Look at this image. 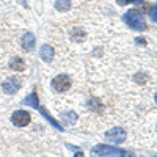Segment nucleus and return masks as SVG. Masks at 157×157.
<instances>
[{
    "instance_id": "1",
    "label": "nucleus",
    "mask_w": 157,
    "mask_h": 157,
    "mask_svg": "<svg viewBox=\"0 0 157 157\" xmlns=\"http://www.w3.org/2000/svg\"><path fill=\"white\" fill-rule=\"evenodd\" d=\"M91 157H134V152L101 143L91 149Z\"/></svg>"
},
{
    "instance_id": "2",
    "label": "nucleus",
    "mask_w": 157,
    "mask_h": 157,
    "mask_svg": "<svg viewBox=\"0 0 157 157\" xmlns=\"http://www.w3.org/2000/svg\"><path fill=\"white\" fill-rule=\"evenodd\" d=\"M123 22H124L126 25H129L132 30H137V32L146 30L145 16H143L138 10H130V11H127L126 14L123 16Z\"/></svg>"
},
{
    "instance_id": "3",
    "label": "nucleus",
    "mask_w": 157,
    "mask_h": 157,
    "mask_svg": "<svg viewBox=\"0 0 157 157\" xmlns=\"http://www.w3.org/2000/svg\"><path fill=\"white\" fill-rule=\"evenodd\" d=\"M22 86V80L19 78V75H8L5 80L0 83V88L5 94L11 96V94H16L17 91L21 90Z\"/></svg>"
},
{
    "instance_id": "4",
    "label": "nucleus",
    "mask_w": 157,
    "mask_h": 157,
    "mask_svg": "<svg viewBox=\"0 0 157 157\" xmlns=\"http://www.w3.org/2000/svg\"><path fill=\"white\" fill-rule=\"evenodd\" d=\"M11 124L16 127H25L32 123V115L27 110H16L11 115Z\"/></svg>"
},
{
    "instance_id": "5",
    "label": "nucleus",
    "mask_w": 157,
    "mask_h": 157,
    "mask_svg": "<svg viewBox=\"0 0 157 157\" xmlns=\"http://www.w3.org/2000/svg\"><path fill=\"white\" fill-rule=\"evenodd\" d=\"M105 137H107L109 141L120 145V143H123V141L126 140V130H124L123 127H112V129L107 130Z\"/></svg>"
},
{
    "instance_id": "6",
    "label": "nucleus",
    "mask_w": 157,
    "mask_h": 157,
    "mask_svg": "<svg viewBox=\"0 0 157 157\" xmlns=\"http://www.w3.org/2000/svg\"><path fill=\"white\" fill-rule=\"evenodd\" d=\"M52 88L57 91H68L71 88V78L66 74H60L52 80Z\"/></svg>"
},
{
    "instance_id": "7",
    "label": "nucleus",
    "mask_w": 157,
    "mask_h": 157,
    "mask_svg": "<svg viewBox=\"0 0 157 157\" xmlns=\"http://www.w3.org/2000/svg\"><path fill=\"white\" fill-rule=\"evenodd\" d=\"M8 69H10V71H14V72H21V71L25 69V63H24V60L19 58V57H13V58H10V61H8Z\"/></svg>"
},
{
    "instance_id": "8",
    "label": "nucleus",
    "mask_w": 157,
    "mask_h": 157,
    "mask_svg": "<svg viewBox=\"0 0 157 157\" xmlns=\"http://www.w3.org/2000/svg\"><path fill=\"white\" fill-rule=\"evenodd\" d=\"M21 47H22L25 52L33 50V47H35V36H33L32 33H25V35L22 36V39H21Z\"/></svg>"
},
{
    "instance_id": "9",
    "label": "nucleus",
    "mask_w": 157,
    "mask_h": 157,
    "mask_svg": "<svg viewBox=\"0 0 157 157\" xmlns=\"http://www.w3.org/2000/svg\"><path fill=\"white\" fill-rule=\"evenodd\" d=\"M39 55H41V58L44 60V63H50L52 60H54V57H55V50H54V47L52 46H43L41 47V52H39Z\"/></svg>"
},
{
    "instance_id": "10",
    "label": "nucleus",
    "mask_w": 157,
    "mask_h": 157,
    "mask_svg": "<svg viewBox=\"0 0 157 157\" xmlns=\"http://www.w3.org/2000/svg\"><path fill=\"white\" fill-rule=\"evenodd\" d=\"M61 120H63L64 126H74L77 123V115L72 113V112H69V115L68 113H63L61 115Z\"/></svg>"
},
{
    "instance_id": "11",
    "label": "nucleus",
    "mask_w": 157,
    "mask_h": 157,
    "mask_svg": "<svg viewBox=\"0 0 157 157\" xmlns=\"http://www.w3.org/2000/svg\"><path fill=\"white\" fill-rule=\"evenodd\" d=\"M69 6H71L69 0H57V2H55V8H57V11H60V13L69 11Z\"/></svg>"
},
{
    "instance_id": "12",
    "label": "nucleus",
    "mask_w": 157,
    "mask_h": 157,
    "mask_svg": "<svg viewBox=\"0 0 157 157\" xmlns=\"http://www.w3.org/2000/svg\"><path fill=\"white\" fill-rule=\"evenodd\" d=\"M22 102H24V104H27V105L35 107V109H39V104H38V96H36V93H32L30 96L25 98Z\"/></svg>"
},
{
    "instance_id": "13",
    "label": "nucleus",
    "mask_w": 157,
    "mask_h": 157,
    "mask_svg": "<svg viewBox=\"0 0 157 157\" xmlns=\"http://www.w3.org/2000/svg\"><path fill=\"white\" fill-rule=\"evenodd\" d=\"M149 17H151L154 22H157V5H155V6H151V10H149Z\"/></svg>"
},
{
    "instance_id": "14",
    "label": "nucleus",
    "mask_w": 157,
    "mask_h": 157,
    "mask_svg": "<svg viewBox=\"0 0 157 157\" xmlns=\"http://www.w3.org/2000/svg\"><path fill=\"white\" fill-rule=\"evenodd\" d=\"M143 0H118L120 5H127V3H141Z\"/></svg>"
},
{
    "instance_id": "15",
    "label": "nucleus",
    "mask_w": 157,
    "mask_h": 157,
    "mask_svg": "<svg viewBox=\"0 0 157 157\" xmlns=\"http://www.w3.org/2000/svg\"><path fill=\"white\" fill-rule=\"evenodd\" d=\"M74 157H85V155H83L82 152H75V155H74Z\"/></svg>"
},
{
    "instance_id": "16",
    "label": "nucleus",
    "mask_w": 157,
    "mask_h": 157,
    "mask_svg": "<svg viewBox=\"0 0 157 157\" xmlns=\"http://www.w3.org/2000/svg\"><path fill=\"white\" fill-rule=\"evenodd\" d=\"M155 104H157V94H155Z\"/></svg>"
}]
</instances>
